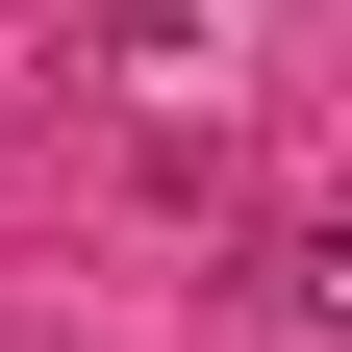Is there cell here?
<instances>
[{
	"label": "cell",
	"instance_id": "cell-1",
	"mask_svg": "<svg viewBox=\"0 0 352 352\" xmlns=\"http://www.w3.org/2000/svg\"><path fill=\"white\" fill-rule=\"evenodd\" d=\"M302 302H327V327H352V227H327V252H302Z\"/></svg>",
	"mask_w": 352,
	"mask_h": 352
}]
</instances>
